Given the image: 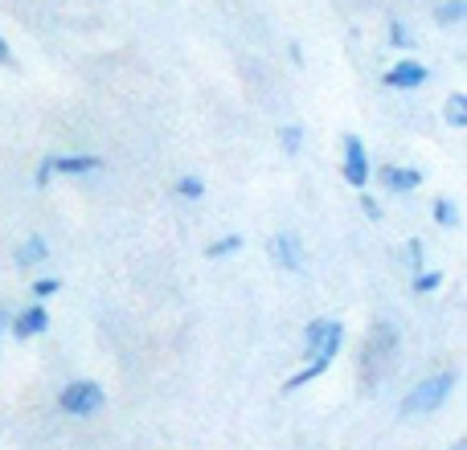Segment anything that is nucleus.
<instances>
[{
    "label": "nucleus",
    "mask_w": 467,
    "mask_h": 450,
    "mask_svg": "<svg viewBox=\"0 0 467 450\" xmlns=\"http://www.w3.org/2000/svg\"><path fill=\"white\" fill-rule=\"evenodd\" d=\"M455 381H460V373H439V377H427V381H419V385L410 389V394L402 397V405H398V414H435L439 405L451 397V389H455Z\"/></svg>",
    "instance_id": "nucleus-1"
},
{
    "label": "nucleus",
    "mask_w": 467,
    "mask_h": 450,
    "mask_svg": "<svg viewBox=\"0 0 467 450\" xmlns=\"http://www.w3.org/2000/svg\"><path fill=\"white\" fill-rule=\"evenodd\" d=\"M340 344H345V328H340L337 320H332V328H328V336L320 340V348H316L312 356H307V364L304 369L296 373V377L287 381V385H283V394H296V389H304L307 381H316L320 377V373H328V364L337 361V353H340Z\"/></svg>",
    "instance_id": "nucleus-2"
},
{
    "label": "nucleus",
    "mask_w": 467,
    "mask_h": 450,
    "mask_svg": "<svg viewBox=\"0 0 467 450\" xmlns=\"http://www.w3.org/2000/svg\"><path fill=\"white\" fill-rule=\"evenodd\" d=\"M57 405H62V414H70V418H90V414H99L107 405V394L99 381H70V385L62 389V397H57Z\"/></svg>",
    "instance_id": "nucleus-3"
},
{
    "label": "nucleus",
    "mask_w": 467,
    "mask_h": 450,
    "mask_svg": "<svg viewBox=\"0 0 467 450\" xmlns=\"http://www.w3.org/2000/svg\"><path fill=\"white\" fill-rule=\"evenodd\" d=\"M266 254H271V262L283 266V271H304V241L291 230L275 233V238L266 241Z\"/></svg>",
    "instance_id": "nucleus-4"
},
{
    "label": "nucleus",
    "mask_w": 467,
    "mask_h": 450,
    "mask_svg": "<svg viewBox=\"0 0 467 450\" xmlns=\"http://www.w3.org/2000/svg\"><path fill=\"white\" fill-rule=\"evenodd\" d=\"M340 148H345V180L353 189H365L369 185V152H365V144L357 136H345Z\"/></svg>",
    "instance_id": "nucleus-5"
},
{
    "label": "nucleus",
    "mask_w": 467,
    "mask_h": 450,
    "mask_svg": "<svg viewBox=\"0 0 467 450\" xmlns=\"http://www.w3.org/2000/svg\"><path fill=\"white\" fill-rule=\"evenodd\" d=\"M422 82H427V66L410 62V57H402V62H394L386 70V87L389 90H414V87H422Z\"/></svg>",
    "instance_id": "nucleus-6"
},
{
    "label": "nucleus",
    "mask_w": 467,
    "mask_h": 450,
    "mask_svg": "<svg viewBox=\"0 0 467 450\" xmlns=\"http://www.w3.org/2000/svg\"><path fill=\"white\" fill-rule=\"evenodd\" d=\"M54 177H82V172H99L103 156H46Z\"/></svg>",
    "instance_id": "nucleus-7"
},
{
    "label": "nucleus",
    "mask_w": 467,
    "mask_h": 450,
    "mask_svg": "<svg viewBox=\"0 0 467 450\" xmlns=\"http://www.w3.org/2000/svg\"><path fill=\"white\" fill-rule=\"evenodd\" d=\"M46 328H49V312L41 303H33L13 320V340H33V336H41Z\"/></svg>",
    "instance_id": "nucleus-8"
},
{
    "label": "nucleus",
    "mask_w": 467,
    "mask_h": 450,
    "mask_svg": "<svg viewBox=\"0 0 467 450\" xmlns=\"http://www.w3.org/2000/svg\"><path fill=\"white\" fill-rule=\"evenodd\" d=\"M381 185H386L389 193H410V189L422 185V172L419 169H398V164H386V169H381Z\"/></svg>",
    "instance_id": "nucleus-9"
},
{
    "label": "nucleus",
    "mask_w": 467,
    "mask_h": 450,
    "mask_svg": "<svg viewBox=\"0 0 467 450\" xmlns=\"http://www.w3.org/2000/svg\"><path fill=\"white\" fill-rule=\"evenodd\" d=\"M49 258V246H46V238L41 233H33V238H25L21 246H16V254H13V262L21 266V271H29V266H37V262H46Z\"/></svg>",
    "instance_id": "nucleus-10"
},
{
    "label": "nucleus",
    "mask_w": 467,
    "mask_h": 450,
    "mask_svg": "<svg viewBox=\"0 0 467 450\" xmlns=\"http://www.w3.org/2000/svg\"><path fill=\"white\" fill-rule=\"evenodd\" d=\"M398 348V332L389 323H373V332L365 336V353H378V356H389Z\"/></svg>",
    "instance_id": "nucleus-11"
},
{
    "label": "nucleus",
    "mask_w": 467,
    "mask_h": 450,
    "mask_svg": "<svg viewBox=\"0 0 467 450\" xmlns=\"http://www.w3.org/2000/svg\"><path fill=\"white\" fill-rule=\"evenodd\" d=\"M443 115H447V128H467V95L463 90H455L451 98H447V107H443Z\"/></svg>",
    "instance_id": "nucleus-12"
},
{
    "label": "nucleus",
    "mask_w": 467,
    "mask_h": 450,
    "mask_svg": "<svg viewBox=\"0 0 467 450\" xmlns=\"http://www.w3.org/2000/svg\"><path fill=\"white\" fill-rule=\"evenodd\" d=\"M431 213H435V221H439V225H447V230H455V225H460V205H455L451 197H435Z\"/></svg>",
    "instance_id": "nucleus-13"
},
{
    "label": "nucleus",
    "mask_w": 467,
    "mask_h": 450,
    "mask_svg": "<svg viewBox=\"0 0 467 450\" xmlns=\"http://www.w3.org/2000/svg\"><path fill=\"white\" fill-rule=\"evenodd\" d=\"M463 13H467L463 0H439V5H435V21L439 25H460Z\"/></svg>",
    "instance_id": "nucleus-14"
},
{
    "label": "nucleus",
    "mask_w": 467,
    "mask_h": 450,
    "mask_svg": "<svg viewBox=\"0 0 467 450\" xmlns=\"http://www.w3.org/2000/svg\"><path fill=\"white\" fill-rule=\"evenodd\" d=\"M328 328H332V320H312L304 328V356H312L316 348H320V340L328 336Z\"/></svg>",
    "instance_id": "nucleus-15"
},
{
    "label": "nucleus",
    "mask_w": 467,
    "mask_h": 450,
    "mask_svg": "<svg viewBox=\"0 0 467 450\" xmlns=\"http://www.w3.org/2000/svg\"><path fill=\"white\" fill-rule=\"evenodd\" d=\"M238 250H242V233H226V238L205 246V258H230V254H238Z\"/></svg>",
    "instance_id": "nucleus-16"
},
{
    "label": "nucleus",
    "mask_w": 467,
    "mask_h": 450,
    "mask_svg": "<svg viewBox=\"0 0 467 450\" xmlns=\"http://www.w3.org/2000/svg\"><path fill=\"white\" fill-rule=\"evenodd\" d=\"M439 287H443V271H414V291L419 295H431Z\"/></svg>",
    "instance_id": "nucleus-17"
},
{
    "label": "nucleus",
    "mask_w": 467,
    "mask_h": 450,
    "mask_svg": "<svg viewBox=\"0 0 467 450\" xmlns=\"http://www.w3.org/2000/svg\"><path fill=\"white\" fill-rule=\"evenodd\" d=\"M279 144H283V152L287 156H296L299 144H304V128H299V123H287V128L279 131Z\"/></svg>",
    "instance_id": "nucleus-18"
},
{
    "label": "nucleus",
    "mask_w": 467,
    "mask_h": 450,
    "mask_svg": "<svg viewBox=\"0 0 467 450\" xmlns=\"http://www.w3.org/2000/svg\"><path fill=\"white\" fill-rule=\"evenodd\" d=\"M177 193L185 197V201H202V197H205V180L202 177H181L177 180Z\"/></svg>",
    "instance_id": "nucleus-19"
},
{
    "label": "nucleus",
    "mask_w": 467,
    "mask_h": 450,
    "mask_svg": "<svg viewBox=\"0 0 467 450\" xmlns=\"http://www.w3.org/2000/svg\"><path fill=\"white\" fill-rule=\"evenodd\" d=\"M389 46H394V49H410L414 46V33L406 29L402 21H389Z\"/></svg>",
    "instance_id": "nucleus-20"
},
{
    "label": "nucleus",
    "mask_w": 467,
    "mask_h": 450,
    "mask_svg": "<svg viewBox=\"0 0 467 450\" xmlns=\"http://www.w3.org/2000/svg\"><path fill=\"white\" fill-rule=\"evenodd\" d=\"M406 266H410V271H422V241L419 238H410V241H406Z\"/></svg>",
    "instance_id": "nucleus-21"
},
{
    "label": "nucleus",
    "mask_w": 467,
    "mask_h": 450,
    "mask_svg": "<svg viewBox=\"0 0 467 450\" xmlns=\"http://www.w3.org/2000/svg\"><path fill=\"white\" fill-rule=\"evenodd\" d=\"M29 291H33V295H37V299H49V295H54V291H62V282H57V279H37Z\"/></svg>",
    "instance_id": "nucleus-22"
},
{
    "label": "nucleus",
    "mask_w": 467,
    "mask_h": 450,
    "mask_svg": "<svg viewBox=\"0 0 467 450\" xmlns=\"http://www.w3.org/2000/svg\"><path fill=\"white\" fill-rule=\"evenodd\" d=\"M361 210H365V218H369V221H381V201H378V197L361 193Z\"/></svg>",
    "instance_id": "nucleus-23"
},
{
    "label": "nucleus",
    "mask_w": 467,
    "mask_h": 450,
    "mask_svg": "<svg viewBox=\"0 0 467 450\" xmlns=\"http://www.w3.org/2000/svg\"><path fill=\"white\" fill-rule=\"evenodd\" d=\"M0 66H13V49H8L5 37H0Z\"/></svg>",
    "instance_id": "nucleus-24"
},
{
    "label": "nucleus",
    "mask_w": 467,
    "mask_h": 450,
    "mask_svg": "<svg viewBox=\"0 0 467 450\" xmlns=\"http://www.w3.org/2000/svg\"><path fill=\"white\" fill-rule=\"evenodd\" d=\"M0 328H5V312H0Z\"/></svg>",
    "instance_id": "nucleus-25"
}]
</instances>
